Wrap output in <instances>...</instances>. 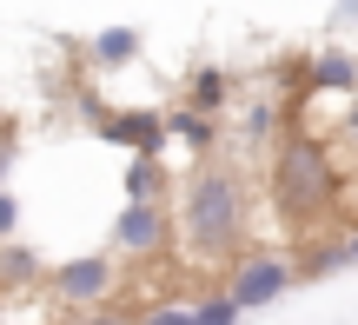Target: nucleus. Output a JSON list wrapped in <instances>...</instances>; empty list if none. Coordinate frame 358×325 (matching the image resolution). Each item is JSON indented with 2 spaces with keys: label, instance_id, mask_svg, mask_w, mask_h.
<instances>
[{
  "label": "nucleus",
  "instance_id": "9",
  "mask_svg": "<svg viewBox=\"0 0 358 325\" xmlns=\"http://www.w3.org/2000/svg\"><path fill=\"white\" fill-rule=\"evenodd\" d=\"M120 193H127V206H173V199H179V180L166 173V159H127Z\"/></svg>",
  "mask_w": 358,
  "mask_h": 325
},
{
  "label": "nucleus",
  "instance_id": "11",
  "mask_svg": "<svg viewBox=\"0 0 358 325\" xmlns=\"http://www.w3.org/2000/svg\"><path fill=\"white\" fill-rule=\"evenodd\" d=\"M146 53V40L133 34V27H100V34L87 40V66L93 73H120V66H133Z\"/></svg>",
  "mask_w": 358,
  "mask_h": 325
},
{
  "label": "nucleus",
  "instance_id": "12",
  "mask_svg": "<svg viewBox=\"0 0 358 325\" xmlns=\"http://www.w3.org/2000/svg\"><path fill=\"white\" fill-rule=\"evenodd\" d=\"M166 133L192 153V166H199V159H219V120L192 113V106H166Z\"/></svg>",
  "mask_w": 358,
  "mask_h": 325
},
{
  "label": "nucleus",
  "instance_id": "6",
  "mask_svg": "<svg viewBox=\"0 0 358 325\" xmlns=\"http://www.w3.org/2000/svg\"><path fill=\"white\" fill-rule=\"evenodd\" d=\"M179 246V226H173V206H120L113 212V233H106V252L120 266H153Z\"/></svg>",
  "mask_w": 358,
  "mask_h": 325
},
{
  "label": "nucleus",
  "instance_id": "21",
  "mask_svg": "<svg viewBox=\"0 0 358 325\" xmlns=\"http://www.w3.org/2000/svg\"><path fill=\"white\" fill-rule=\"evenodd\" d=\"M345 246H352V266H358V226H352V233H345Z\"/></svg>",
  "mask_w": 358,
  "mask_h": 325
},
{
  "label": "nucleus",
  "instance_id": "8",
  "mask_svg": "<svg viewBox=\"0 0 358 325\" xmlns=\"http://www.w3.org/2000/svg\"><path fill=\"white\" fill-rule=\"evenodd\" d=\"M299 87H306V100L312 93H358V53L345 47V40H319V47L306 53V66H299Z\"/></svg>",
  "mask_w": 358,
  "mask_h": 325
},
{
  "label": "nucleus",
  "instance_id": "7",
  "mask_svg": "<svg viewBox=\"0 0 358 325\" xmlns=\"http://www.w3.org/2000/svg\"><path fill=\"white\" fill-rule=\"evenodd\" d=\"M292 127H299V120L285 113L279 93H245V100L232 106V140H239V153H266L272 159V146H279Z\"/></svg>",
  "mask_w": 358,
  "mask_h": 325
},
{
  "label": "nucleus",
  "instance_id": "2",
  "mask_svg": "<svg viewBox=\"0 0 358 325\" xmlns=\"http://www.w3.org/2000/svg\"><path fill=\"white\" fill-rule=\"evenodd\" d=\"M338 199H345V173H338L332 146H325L319 133L292 127L279 146H272V159H266V206H272V219L292 226V233H319V226L338 212Z\"/></svg>",
  "mask_w": 358,
  "mask_h": 325
},
{
  "label": "nucleus",
  "instance_id": "16",
  "mask_svg": "<svg viewBox=\"0 0 358 325\" xmlns=\"http://www.w3.org/2000/svg\"><path fill=\"white\" fill-rule=\"evenodd\" d=\"M140 325H192V299H159V305H146Z\"/></svg>",
  "mask_w": 358,
  "mask_h": 325
},
{
  "label": "nucleus",
  "instance_id": "4",
  "mask_svg": "<svg viewBox=\"0 0 358 325\" xmlns=\"http://www.w3.org/2000/svg\"><path fill=\"white\" fill-rule=\"evenodd\" d=\"M80 113H87L93 133H100L106 146H120L127 159H166V146H173L159 106H113V113H106L100 100H80Z\"/></svg>",
  "mask_w": 358,
  "mask_h": 325
},
{
  "label": "nucleus",
  "instance_id": "18",
  "mask_svg": "<svg viewBox=\"0 0 358 325\" xmlns=\"http://www.w3.org/2000/svg\"><path fill=\"white\" fill-rule=\"evenodd\" d=\"M73 325H140V319H127V312H113V305H106V312H87V319H73Z\"/></svg>",
  "mask_w": 358,
  "mask_h": 325
},
{
  "label": "nucleus",
  "instance_id": "20",
  "mask_svg": "<svg viewBox=\"0 0 358 325\" xmlns=\"http://www.w3.org/2000/svg\"><path fill=\"white\" fill-rule=\"evenodd\" d=\"M345 140L358 146V93H352V100H345Z\"/></svg>",
  "mask_w": 358,
  "mask_h": 325
},
{
  "label": "nucleus",
  "instance_id": "15",
  "mask_svg": "<svg viewBox=\"0 0 358 325\" xmlns=\"http://www.w3.org/2000/svg\"><path fill=\"white\" fill-rule=\"evenodd\" d=\"M245 312L232 305V292H206V299H192V325H239Z\"/></svg>",
  "mask_w": 358,
  "mask_h": 325
},
{
  "label": "nucleus",
  "instance_id": "17",
  "mask_svg": "<svg viewBox=\"0 0 358 325\" xmlns=\"http://www.w3.org/2000/svg\"><path fill=\"white\" fill-rule=\"evenodd\" d=\"M13 233H20V199L0 186V246H13Z\"/></svg>",
  "mask_w": 358,
  "mask_h": 325
},
{
  "label": "nucleus",
  "instance_id": "3",
  "mask_svg": "<svg viewBox=\"0 0 358 325\" xmlns=\"http://www.w3.org/2000/svg\"><path fill=\"white\" fill-rule=\"evenodd\" d=\"M113 286H120V259H113V252H66V259H53V273H47L53 305L73 312V319L106 312Z\"/></svg>",
  "mask_w": 358,
  "mask_h": 325
},
{
  "label": "nucleus",
  "instance_id": "14",
  "mask_svg": "<svg viewBox=\"0 0 358 325\" xmlns=\"http://www.w3.org/2000/svg\"><path fill=\"white\" fill-rule=\"evenodd\" d=\"M332 273H352V246L345 239H312L299 252V279H332Z\"/></svg>",
  "mask_w": 358,
  "mask_h": 325
},
{
  "label": "nucleus",
  "instance_id": "1",
  "mask_svg": "<svg viewBox=\"0 0 358 325\" xmlns=\"http://www.w3.org/2000/svg\"><path fill=\"white\" fill-rule=\"evenodd\" d=\"M252 219H259V193L239 159H199L179 173L173 226H179V252H192L199 266L232 273L252 252Z\"/></svg>",
  "mask_w": 358,
  "mask_h": 325
},
{
  "label": "nucleus",
  "instance_id": "10",
  "mask_svg": "<svg viewBox=\"0 0 358 325\" xmlns=\"http://www.w3.org/2000/svg\"><path fill=\"white\" fill-rule=\"evenodd\" d=\"M232 100H239V93H232V73L206 60V66H192V73H186V100H179V106H192V113H206V120H226Z\"/></svg>",
  "mask_w": 358,
  "mask_h": 325
},
{
  "label": "nucleus",
  "instance_id": "19",
  "mask_svg": "<svg viewBox=\"0 0 358 325\" xmlns=\"http://www.w3.org/2000/svg\"><path fill=\"white\" fill-rule=\"evenodd\" d=\"M358 20V0H338V7H332V34H338V27H352Z\"/></svg>",
  "mask_w": 358,
  "mask_h": 325
},
{
  "label": "nucleus",
  "instance_id": "5",
  "mask_svg": "<svg viewBox=\"0 0 358 325\" xmlns=\"http://www.w3.org/2000/svg\"><path fill=\"white\" fill-rule=\"evenodd\" d=\"M292 286H299V259H292L285 246H252V252L226 273V292H232L239 312H266V305H279Z\"/></svg>",
  "mask_w": 358,
  "mask_h": 325
},
{
  "label": "nucleus",
  "instance_id": "13",
  "mask_svg": "<svg viewBox=\"0 0 358 325\" xmlns=\"http://www.w3.org/2000/svg\"><path fill=\"white\" fill-rule=\"evenodd\" d=\"M47 273H53V259H40L34 246H0V292H34V286H47Z\"/></svg>",
  "mask_w": 358,
  "mask_h": 325
}]
</instances>
